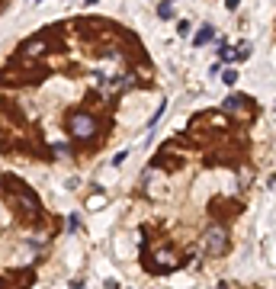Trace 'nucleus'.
<instances>
[{
  "label": "nucleus",
  "mask_w": 276,
  "mask_h": 289,
  "mask_svg": "<svg viewBox=\"0 0 276 289\" xmlns=\"http://www.w3.org/2000/svg\"><path fill=\"white\" fill-rule=\"evenodd\" d=\"M219 289H228V286H225V283H222V286H219Z\"/></svg>",
  "instance_id": "0eeeda50"
},
{
  "label": "nucleus",
  "mask_w": 276,
  "mask_h": 289,
  "mask_svg": "<svg viewBox=\"0 0 276 289\" xmlns=\"http://www.w3.org/2000/svg\"><path fill=\"white\" fill-rule=\"evenodd\" d=\"M58 219L16 174H0V289H33Z\"/></svg>",
  "instance_id": "f257e3e1"
},
{
  "label": "nucleus",
  "mask_w": 276,
  "mask_h": 289,
  "mask_svg": "<svg viewBox=\"0 0 276 289\" xmlns=\"http://www.w3.org/2000/svg\"><path fill=\"white\" fill-rule=\"evenodd\" d=\"M206 251L209 254H225V247H228V232L222 228V225H212V228H206Z\"/></svg>",
  "instance_id": "f03ea898"
},
{
  "label": "nucleus",
  "mask_w": 276,
  "mask_h": 289,
  "mask_svg": "<svg viewBox=\"0 0 276 289\" xmlns=\"http://www.w3.org/2000/svg\"><path fill=\"white\" fill-rule=\"evenodd\" d=\"M234 80H238V74H234V68H231V71H225V84H234Z\"/></svg>",
  "instance_id": "39448f33"
},
{
  "label": "nucleus",
  "mask_w": 276,
  "mask_h": 289,
  "mask_svg": "<svg viewBox=\"0 0 276 289\" xmlns=\"http://www.w3.org/2000/svg\"><path fill=\"white\" fill-rule=\"evenodd\" d=\"M225 4H228V10H238V4H241V0H225Z\"/></svg>",
  "instance_id": "423d86ee"
},
{
  "label": "nucleus",
  "mask_w": 276,
  "mask_h": 289,
  "mask_svg": "<svg viewBox=\"0 0 276 289\" xmlns=\"http://www.w3.org/2000/svg\"><path fill=\"white\" fill-rule=\"evenodd\" d=\"M209 39H212V29H202V33L196 36V45H202V42H209Z\"/></svg>",
  "instance_id": "20e7f679"
},
{
  "label": "nucleus",
  "mask_w": 276,
  "mask_h": 289,
  "mask_svg": "<svg viewBox=\"0 0 276 289\" xmlns=\"http://www.w3.org/2000/svg\"><path fill=\"white\" fill-rule=\"evenodd\" d=\"M225 109H228V112H234V116H241V119H251L248 97H228V100H225Z\"/></svg>",
  "instance_id": "7ed1b4c3"
}]
</instances>
